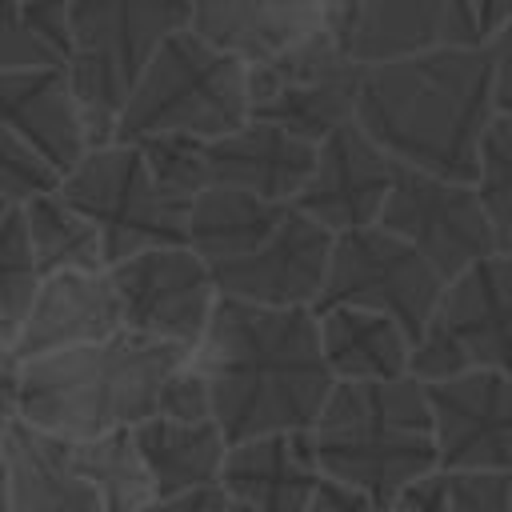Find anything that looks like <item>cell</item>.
I'll list each match as a JSON object with an SVG mask.
<instances>
[{
	"label": "cell",
	"instance_id": "22",
	"mask_svg": "<svg viewBox=\"0 0 512 512\" xmlns=\"http://www.w3.org/2000/svg\"><path fill=\"white\" fill-rule=\"evenodd\" d=\"M0 448L8 456L12 512H104L88 480L68 464V444L16 420Z\"/></svg>",
	"mask_w": 512,
	"mask_h": 512
},
{
	"label": "cell",
	"instance_id": "4",
	"mask_svg": "<svg viewBox=\"0 0 512 512\" xmlns=\"http://www.w3.org/2000/svg\"><path fill=\"white\" fill-rule=\"evenodd\" d=\"M308 440L316 472L364 492L380 512L408 480L436 468L432 412L416 376L336 380Z\"/></svg>",
	"mask_w": 512,
	"mask_h": 512
},
{
	"label": "cell",
	"instance_id": "2",
	"mask_svg": "<svg viewBox=\"0 0 512 512\" xmlns=\"http://www.w3.org/2000/svg\"><path fill=\"white\" fill-rule=\"evenodd\" d=\"M492 116V56L476 40L364 64L352 120L400 168L472 184Z\"/></svg>",
	"mask_w": 512,
	"mask_h": 512
},
{
	"label": "cell",
	"instance_id": "24",
	"mask_svg": "<svg viewBox=\"0 0 512 512\" xmlns=\"http://www.w3.org/2000/svg\"><path fill=\"white\" fill-rule=\"evenodd\" d=\"M132 440L144 460L152 496H176V492L220 484L228 440L216 420L180 424L164 416H144L140 424H132Z\"/></svg>",
	"mask_w": 512,
	"mask_h": 512
},
{
	"label": "cell",
	"instance_id": "30",
	"mask_svg": "<svg viewBox=\"0 0 512 512\" xmlns=\"http://www.w3.org/2000/svg\"><path fill=\"white\" fill-rule=\"evenodd\" d=\"M36 284H40V272H36V256L28 244L24 212L20 204H8L0 212V320L16 328Z\"/></svg>",
	"mask_w": 512,
	"mask_h": 512
},
{
	"label": "cell",
	"instance_id": "31",
	"mask_svg": "<svg viewBox=\"0 0 512 512\" xmlns=\"http://www.w3.org/2000/svg\"><path fill=\"white\" fill-rule=\"evenodd\" d=\"M56 184H60V172L0 120V200L24 204V200H32Z\"/></svg>",
	"mask_w": 512,
	"mask_h": 512
},
{
	"label": "cell",
	"instance_id": "11",
	"mask_svg": "<svg viewBox=\"0 0 512 512\" xmlns=\"http://www.w3.org/2000/svg\"><path fill=\"white\" fill-rule=\"evenodd\" d=\"M120 328L192 352L220 300L212 268L188 244H156L108 264Z\"/></svg>",
	"mask_w": 512,
	"mask_h": 512
},
{
	"label": "cell",
	"instance_id": "6",
	"mask_svg": "<svg viewBox=\"0 0 512 512\" xmlns=\"http://www.w3.org/2000/svg\"><path fill=\"white\" fill-rule=\"evenodd\" d=\"M72 56L64 60L88 148L112 144L120 104L144 60L188 28V0H68Z\"/></svg>",
	"mask_w": 512,
	"mask_h": 512
},
{
	"label": "cell",
	"instance_id": "14",
	"mask_svg": "<svg viewBox=\"0 0 512 512\" xmlns=\"http://www.w3.org/2000/svg\"><path fill=\"white\" fill-rule=\"evenodd\" d=\"M332 240L324 224L288 204L280 224L248 256L212 268L216 292L268 308H312L324 288Z\"/></svg>",
	"mask_w": 512,
	"mask_h": 512
},
{
	"label": "cell",
	"instance_id": "48",
	"mask_svg": "<svg viewBox=\"0 0 512 512\" xmlns=\"http://www.w3.org/2000/svg\"><path fill=\"white\" fill-rule=\"evenodd\" d=\"M4 208H8V204H4V200H0V212H4Z\"/></svg>",
	"mask_w": 512,
	"mask_h": 512
},
{
	"label": "cell",
	"instance_id": "39",
	"mask_svg": "<svg viewBox=\"0 0 512 512\" xmlns=\"http://www.w3.org/2000/svg\"><path fill=\"white\" fill-rule=\"evenodd\" d=\"M224 508H228L224 488L208 484V488H192V492H176V496H152L136 512H224Z\"/></svg>",
	"mask_w": 512,
	"mask_h": 512
},
{
	"label": "cell",
	"instance_id": "15",
	"mask_svg": "<svg viewBox=\"0 0 512 512\" xmlns=\"http://www.w3.org/2000/svg\"><path fill=\"white\" fill-rule=\"evenodd\" d=\"M396 172L400 164L356 120H344L316 144L312 172L292 204L308 212L316 224H324L332 236L368 228L380 220Z\"/></svg>",
	"mask_w": 512,
	"mask_h": 512
},
{
	"label": "cell",
	"instance_id": "17",
	"mask_svg": "<svg viewBox=\"0 0 512 512\" xmlns=\"http://www.w3.org/2000/svg\"><path fill=\"white\" fill-rule=\"evenodd\" d=\"M112 332H120V304L108 268L52 272L40 276L24 316L12 328V352L20 360H32L60 348L104 340Z\"/></svg>",
	"mask_w": 512,
	"mask_h": 512
},
{
	"label": "cell",
	"instance_id": "7",
	"mask_svg": "<svg viewBox=\"0 0 512 512\" xmlns=\"http://www.w3.org/2000/svg\"><path fill=\"white\" fill-rule=\"evenodd\" d=\"M56 188L80 216L96 224L104 264H116L156 244H188V200H176L152 180L136 144L112 140L84 148Z\"/></svg>",
	"mask_w": 512,
	"mask_h": 512
},
{
	"label": "cell",
	"instance_id": "38",
	"mask_svg": "<svg viewBox=\"0 0 512 512\" xmlns=\"http://www.w3.org/2000/svg\"><path fill=\"white\" fill-rule=\"evenodd\" d=\"M304 512H380V508L364 492L320 476L316 488H312V496H308V504H304Z\"/></svg>",
	"mask_w": 512,
	"mask_h": 512
},
{
	"label": "cell",
	"instance_id": "3",
	"mask_svg": "<svg viewBox=\"0 0 512 512\" xmlns=\"http://www.w3.org/2000/svg\"><path fill=\"white\" fill-rule=\"evenodd\" d=\"M184 356V348L144 340L128 328L32 356L20 364V420L60 440L132 428L156 412V388Z\"/></svg>",
	"mask_w": 512,
	"mask_h": 512
},
{
	"label": "cell",
	"instance_id": "44",
	"mask_svg": "<svg viewBox=\"0 0 512 512\" xmlns=\"http://www.w3.org/2000/svg\"><path fill=\"white\" fill-rule=\"evenodd\" d=\"M0 344H12V324L8 320H0Z\"/></svg>",
	"mask_w": 512,
	"mask_h": 512
},
{
	"label": "cell",
	"instance_id": "25",
	"mask_svg": "<svg viewBox=\"0 0 512 512\" xmlns=\"http://www.w3.org/2000/svg\"><path fill=\"white\" fill-rule=\"evenodd\" d=\"M288 212V204L252 196L244 188H228V184H208L204 192H196L188 200V224H184V240L188 248L208 264H228L248 256Z\"/></svg>",
	"mask_w": 512,
	"mask_h": 512
},
{
	"label": "cell",
	"instance_id": "33",
	"mask_svg": "<svg viewBox=\"0 0 512 512\" xmlns=\"http://www.w3.org/2000/svg\"><path fill=\"white\" fill-rule=\"evenodd\" d=\"M28 64H60L24 24L20 4L0 0V72L8 68H28Z\"/></svg>",
	"mask_w": 512,
	"mask_h": 512
},
{
	"label": "cell",
	"instance_id": "47",
	"mask_svg": "<svg viewBox=\"0 0 512 512\" xmlns=\"http://www.w3.org/2000/svg\"><path fill=\"white\" fill-rule=\"evenodd\" d=\"M12 4H28V0H12Z\"/></svg>",
	"mask_w": 512,
	"mask_h": 512
},
{
	"label": "cell",
	"instance_id": "12",
	"mask_svg": "<svg viewBox=\"0 0 512 512\" xmlns=\"http://www.w3.org/2000/svg\"><path fill=\"white\" fill-rule=\"evenodd\" d=\"M376 224L412 244L440 272V280H452L480 256L496 252L492 224L468 180L400 168Z\"/></svg>",
	"mask_w": 512,
	"mask_h": 512
},
{
	"label": "cell",
	"instance_id": "20",
	"mask_svg": "<svg viewBox=\"0 0 512 512\" xmlns=\"http://www.w3.org/2000/svg\"><path fill=\"white\" fill-rule=\"evenodd\" d=\"M316 456L308 428L300 432H264L228 444L220 488L228 500L256 512H304L316 488Z\"/></svg>",
	"mask_w": 512,
	"mask_h": 512
},
{
	"label": "cell",
	"instance_id": "1",
	"mask_svg": "<svg viewBox=\"0 0 512 512\" xmlns=\"http://www.w3.org/2000/svg\"><path fill=\"white\" fill-rule=\"evenodd\" d=\"M188 360L208 380L212 420L228 444L312 428L336 384L312 308H268L220 296Z\"/></svg>",
	"mask_w": 512,
	"mask_h": 512
},
{
	"label": "cell",
	"instance_id": "46",
	"mask_svg": "<svg viewBox=\"0 0 512 512\" xmlns=\"http://www.w3.org/2000/svg\"><path fill=\"white\" fill-rule=\"evenodd\" d=\"M508 500H512V468H508Z\"/></svg>",
	"mask_w": 512,
	"mask_h": 512
},
{
	"label": "cell",
	"instance_id": "19",
	"mask_svg": "<svg viewBox=\"0 0 512 512\" xmlns=\"http://www.w3.org/2000/svg\"><path fill=\"white\" fill-rule=\"evenodd\" d=\"M0 120L20 140H28L60 176L88 148L64 64H28L0 72Z\"/></svg>",
	"mask_w": 512,
	"mask_h": 512
},
{
	"label": "cell",
	"instance_id": "37",
	"mask_svg": "<svg viewBox=\"0 0 512 512\" xmlns=\"http://www.w3.org/2000/svg\"><path fill=\"white\" fill-rule=\"evenodd\" d=\"M484 48L492 56V108L496 116H512V20L484 36Z\"/></svg>",
	"mask_w": 512,
	"mask_h": 512
},
{
	"label": "cell",
	"instance_id": "10",
	"mask_svg": "<svg viewBox=\"0 0 512 512\" xmlns=\"http://www.w3.org/2000/svg\"><path fill=\"white\" fill-rule=\"evenodd\" d=\"M440 288H444L440 272L412 244H404L380 224H368V228L336 232L324 288L312 308H332V304L368 308L392 316L416 340L440 300Z\"/></svg>",
	"mask_w": 512,
	"mask_h": 512
},
{
	"label": "cell",
	"instance_id": "9",
	"mask_svg": "<svg viewBox=\"0 0 512 512\" xmlns=\"http://www.w3.org/2000/svg\"><path fill=\"white\" fill-rule=\"evenodd\" d=\"M364 64L348 60L328 28L288 44L284 52L248 64V116L272 120L284 132L320 144L332 128L356 116Z\"/></svg>",
	"mask_w": 512,
	"mask_h": 512
},
{
	"label": "cell",
	"instance_id": "41",
	"mask_svg": "<svg viewBox=\"0 0 512 512\" xmlns=\"http://www.w3.org/2000/svg\"><path fill=\"white\" fill-rule=\"evenodd\" d=\"M472 16H476V36H492L504 20H512V0H472Z\"/></svg>",
	"mask_w": 512,
	"mask_h": 512
},
{
	"label": "cell",
	"instance_id": "29",
	"mask_svg": "<svg viewBox=\"0 0 512 512\" xmlns=\"http://www.w3.org/2000/svg\"><path fill=\"white\" fill-rule=\"evenodd\" d=\"M144 168L152 172V180L172 192L176 200H192L196 192L208 188V140L196 136H180V132H156V136H140L132 140Z\"/></svg>",
	"mask_w": 512,
	"mask_h": 512
},
{
	"label": "cell",
	"instance_id": "27",
	"mask_svg": "<svg viewBox=\"0 0 512 512\" xmlns=\"http://www.w3.org/2000/svg\"><path fill=\"white\" fill-rule=\"evenodd\" d=\"M64 444H68V464L100 496L104 512H136L144 500H152V484L136 452L132 428H112V432L64 440Z\"/></svg>",
	"mask_w": 512,
	"mask_h": 512
},
{
	"label": "cell",
	"instance_id": "26",
	"mask_svg": "<svg viewBox=\"0 0 512 512\" xmlns=\"http://www.w3.org/2000/svg\"><path fill=\"white\" fill-rule=\"evenodd\" d=\"M20 212H24V228H28V244H32V256H36V272L40 276L108 268L96 224L88 216H80L60 196V188H48V192L24 200Z\"/></svg>",
	"mask_w": 512,
	"mask_h": 512
},
{
	"label": "cell",
	"instance_id": "21",
	"mask_svg": "<svg viewBox=\"0 0 512 512\" xmlns=\"http://www.w3.org/2000/svg\"><path fill=\"white\" fill-rule=\"evenodd\" d=\"M188 28L248 68L324 28V16L320 0H188Z\"/></svg>",
	"mask_w": 512,
	"mask_h": 512
},
{
	"label": "cell",
	"instance_id": "35",
	"mask_svg": "<svg viewBox=\"0 0 512 512\" xmlns=\"http://www.w3.org/2000/svg\"><path fill=\"white\" fill-rule=\"evenodd\" d=\"M20 16H24L28 32L60 64L72 56V12H68V0H28V4H20Z\"/></svg>",
	"mask_w": 512,
	"mask_h": 512
},
{
	"label": "cell",
	"instance_id": "43",
	"mask_svg": "<svg viewBox=\"0 0 512 512\" xmlns=\"http://www.w3.org/2000/svg\"><path fill=\"white\" fill-rule=\"evenodd\" d=\"M452 4H456V12H460V16H464L472 28H476V16H472V0H452Z\"/></svg>",
	"mask_w": 512,
	"mask_h": 512
},
{
	"label": "cell",
	"instance_id": "45",
	"mask_svg": "<svg viewBox=\"0 0 512 512\" xmlns=\"http://www.w3.org/2000/svg\"><path fill=\"white\" fill-rule=\"evenodd\" d=\"M224 512H256V508H248V504H236V500H228V508Z\"/></svg>",
	"mask_w": 512,
	"mask_h": 512
},
{
	"label": "cell",
	"instance_id": "16",
	"mask_svg": "<svg viewBox=\"0 0 512 512\" xmlns=\"http://www.w3.org/2000/svg\"><path fill=\"white\" fill-rule=\"evenodd\" d=\"M340 52L356 64L396 60L432 44H476V28L452 0H320Z\"/></svg>",
	"mask_w": 512,
	"mask_h": 512
},
{
	"label": "cell",
	"instance_id": "42",
	"mask_svg": "<svg viewBox=\"0 0 512 512\" xmlns=\"http://www.w3.org/2000/svg\"><path fill=\"white\" fill-rule=\"evenodd\" d=\"M0 512H12V484H8V456L0 448Z\"/></svg>",
	"mask_w": 512,
	"mask_h": 512
},
{
	"label": "cell",
	"instance_id": "5",
	"mask_svg": "<svg viewBox=\"0 0 512 512\" xmlns=\"http://www.w3.org/2000/svg\"><path fill=\"white\" fill-rule=\"evenodd\" d=\"M248 120V68L200 40L192 28L172 32L136 72L112 140L180 132L216 140Z\"/></svg>",
	"mask_w": 512,
	"mask_h": 512
},
{
	"label": "cell",
	"instance_id": "23",
	"mask_svg": "<svg viewBox=\"0 0 512 512\" xmlns=\"http://www.w3.org/2000/svg\"><path fill=\"white\" fill-rule=\"evenodd\" d=\"M316 312V332H320V352L332 372V380H400L412 376V336L380 312L352 308V304H332V308H312Z\"/></svg>",
	"mask_w": 512,
	"mask_h": 512
},
{
	"label": "cell",
	"instance_id": "36",
	"mask_svg": "<svg viewBox=\"0 0 512 512\" xmlns=\"http://www.w3.org/2000/svg\"><path fill=\"white\" fill-rule=\"evenodd\" d=\"M452 508V472L444 468H432L416 480H408L384 512H448Z\"/></svg>",
	"mask_w": 512,
	"mask_h": 512
},
{
	"label": "cell",
	"instance_id": "28",
	"mask_svg": "<svg viewBox=\"0 0 512 512\" xmlns=\"http://www.w3.org/2000/svg\"><path fill=\"white\" fill-rule=\"evenodd\" d=\"M472 188L496 236V252L512 256V116H492L480 136Z\"/></svg>",
	"mask_w": 512,
	"mask_h": 512
},
{
	"label": "cell",
	"instance_id": "8",
	"mask_svg": "<svg viewBox=\"0 0 512 512\" xmlns=\"http://www.w3.org/2000/svg\"><path fill=\"white\" fill-rule=\"evenodd\" d=\"M512 376V256L488 252L452 280H444L432 316L412 340L408 372L416 380H444L460 372Z\"/></svg>",
	"mask_w": 512,
	"mask_h": 512
},
{
	"label": "cell",
	"instance_id": "32",
	"mask_svg": "<svg viewBox=\"0 0 512 512\" xmlns=\"http://www.w3.org/2000/svg\"><path fill=\"white\" fill-rule=\"evenodd\" d=\"M164 420H180V424H200L212 420V396H208V380L204 372L184 356L156 388V412Z\"/></svg>",
	"mask_w": 512,
	"mask_h": 512
},
{
	"label": "cell",
	"instance_id": "13",
	"mask_svg": "<svg viewBox=\"0 0 512 512\" xmlns=\"http://www.w3.org/2000/svg\"><path fill=\"white\" fill-rule=\"evenodd\" d=\"M432 412L436 468L508 472L512 468V376L476 368L444 380H420Z\"/></svg>",
	"mask_w": 512,
	"mask_h": 512
},
{
	"label": "cell",
	"instance_id": "18",
	"mask_svg": "<svg viewBox=\"0 0 512 512\" xmlns=\"http://www.w3.org/2000/svg\"><path fill=\"white\" fill-rule=\"evenodd\" d=\"M316 160V144L284 132L272 120L248 116L232 132L208 140V184L244 188L252 196L292 204Z\"/></svg>",
	"mask_w": 512,
	"mask_h": 512
},
{
	"label": "cell",
	"instance_id": "34",
	"mask_svg": "<svg viewBox=\"0 0 512 512\" xmlns=\"http://www.w3.org/2000/svg\"><path fill=\"white\" fill-rule=\"evenodd\" d=\"M448 512H512L508 472H452Z\"/></svg>",
	"mask_w": 512,
	"mask_h": 512
},
{
	"label": "cell",
	"instance_id": "40",
	"mask_svg": "<svg viewBox=\"0 0 512 512\" xmlns=\"http://www.w3.org/2000/svg\"><path fill=\"white\" fill-rule=\"evenodd\" d=\"M20 364L12 344H0V436L20 420Z\"/></svg>",
	"mask_w": 512,
	"mask_h": 512
}]
</instances>
